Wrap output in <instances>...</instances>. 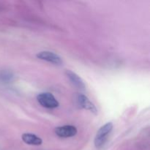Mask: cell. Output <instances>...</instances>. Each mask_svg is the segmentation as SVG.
<instances>
[{"mask_svg":"<svg viewBox=\"0 0 150 150\" xmlns=\"http://www.w3.org/2000/svg\"><path fill=\"white\" fill-rule=\"evenodd\" d=\"M37 100L38 102L44 108L53 109L57 108L59 105L58 100L50 92H42L39 94L37 96Z\"/></svg>","mask_w":150,"mask_h":150,"instance_id":"2","label":"cell"},{"mask_svg":"<svg viewBox=\"0 0 150 150\" xmlns=\"http://www.w3.org/2000/svg\"><path fill=\"white\" fill-rule=\"evenodd\" d=\"M37 58L40 60L52 63L56 65H61L63 63L62 59L58 54L49 51H43L36 54Z\"/></svg>","mask_w":150,"mask_h":150,"instance_id":"3","label":"cell"},{"mask_svg":"<svg viewBox=\"0 0 150 150\" xmlns=\"http://www.w3.org/2000/svg\"><path fill=\"white\" fill-rule=\"evenodd\" d=\"M54 132L59 137L67 139L76 136L78 133V130L77 128L73 125H64L56 127Z\"/></svg>","mask_w":150,"mask_h":150,"instance_id":"4","label":"cell"},{"mask_svg":"<svg viewBox=\"0 0 150 150\" xmlns=\"http://www.w3.org/2000/svg\"><path fill=\"white\" fill-rule=\"evenodd\" d=\"M65 75L67 77V79L73 83V86H75L76 88L80 89V90H85V89H86V85H85L83 81L82 80V79L79 75H77L76 73H74V72L70 70H66Z\"/></svg>","mask_w":150,"mask_h":150,"instance_id":"6","label":"cell"},{"mask_svg":"<svg viewBox=\"0 0 150 150\" xmlns=\"http://www.w3.org/2000/svg\"><path fill=\"white\" fill-rule=\"evenodd\" d=\"M22 140L25 144L29 145H34V146H39L42 144V140L40 137L33 133H26L22 135Z\"/></svg>","mask_w":150,"mask_h":150,"instance_id":"7","label":"cell"},{"mask_svg":"<svg viewBox=\"0 0 150 150\" xmlns=\"http://www.w3.org/2000/svg\"><path fill=\"white\" fill-rule=\"evenodd\" d=\"M13 75L10 71L2 70L0 72V81L4 82H9L13 79Z\"/></svg>","mask_w":150,"mask_h":150,"instance_id":"8","label":"cell"},{"mask_svg":"<svg viewBox=\"0 0 150 150\" xmlns=\"http://www.w3.org/2000/svg\"><path fill=\"white\" fill-rule=\"evenodd\" d=\"M77 102L81 108H83V109L88 110V111L92 112V114H94L95 115H97V114H98V111L96 106H95V104H94L93 103L91 102L90 100H89L86 95H82V94H80V95H78Z\"/></svg>","mask_w":150,"mask_h":150,"instance_id":"5","label":"cell"},{"mask_svg":"<svg viewBox=\"0 0 150 150\" xmlns=\"http://www.w3.org/2000/svg\"><path fill=\"white\" fill-rule=\"evenodd\" d=\"M113 127H114V125L112 123L108 122L103 125L98 130L96 133V136H95V141H94L95 146L97 149H101L105 145L108 140V136L112 132Z\"/></svg>","mask_w":150,"mask_h":150,"instance_id":"1","label":"cell"}]
</instances>
